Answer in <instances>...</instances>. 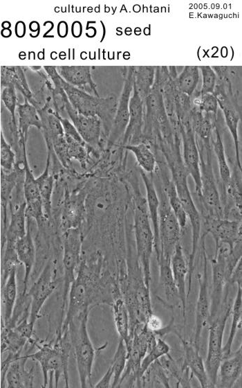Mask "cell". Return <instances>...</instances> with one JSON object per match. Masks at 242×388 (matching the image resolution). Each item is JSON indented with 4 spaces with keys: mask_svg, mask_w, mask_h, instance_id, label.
Instances as JSON below:
<instances>
[{
    "mask_svg": "<svg viewBox=\"0 0 242 388\" xmlns=\"http://www.w3.org/2000/svg\"><path fill=\"white\" fill-rule=\"evenodd\" d=\"M102 256L97 253L90 259L81 260L75 280L68 296L65 314L59 331L67 330L68 326L82 314L90 312L100 303H112L120 294L111 277L101 275Z\"/></svg>",
    "mask_w": 242,
    "mask_h": 388,
    "instance_id": "1",
    "label": "cell"
},
{
    "mask_svg": "<svg viewBox=\"0 0 242 388\" xmlns=\"http://www.w3.org/2000/svg\"><path fill=\"white\" fill-rule=\"evenodd\" d=\"M35 346L37 350L27 354L28 359L36 361L40 366L43 374V387H58L61 376H63L65 387H69L68 360L72 347L68 330L57 331L55 338L48 342L39 340Z\"/></svg>",
    "mask_w": 242,
    "mask_h": 388,
    "instance_id": "2",
    "label": "cell"
},
{
    "mask_svg": "<svg viewBox=\"0 0 242 388\" xmlns=\"http://www.w3.org/2000/svg\"><path fill=\"white\" fill-rule=\"evenodd\" d=\"M133 189V231L138 261L140 264L143 282L149 292L151 258L154 249V236L148 214L146 198L142 195L136 175L128 179Z\"/></svg>",
    "mask_w": 242,
    "mask_h": 388,
    "instance_id": "3",
    "label": "cell"
},
{
    "mask_svg": "<svg viewBox=\"0 0 242 388\" xmlns=\"http://www.w3.org/2000/svg\"><path fill=\"white\" fill-rule=\"evenodd\" d=\"M89 312L82 314L70 323L68 331L77 365L80 386L82 388L92 387L91 376L95 357V349L88 332Z\"/></svg>",
    "mask_w": 242,
    "mask_h": 388,
    "instance_id": "4",
    "label": "cell"
},
{
    "mask_svg": "<svg viewBox=\"0 0 242 388\" xmlns=\"http://www.w3.org/2000/svg\"><path fill=\"white\" fill-rule=\"evenodd\" d=\"M200 157L201 195L197 200L199 203L201 217L208 218H223V210L221 194L212 166V147L197 145Z\"/></svg>",
    "mask_w": 242,
    "mask_h": 388,
    "instance_id": "5",
    "label": "cell"
},
{
    "mask_svg": "<svg viewBox=\"0 0 242 388\" xmlns=\"http://www.w3.org/2000/svg\"><path fill=\"white\" fill-rule=\"evenodd\" d=\"M153 182L159 197L158 231L160 252L158 258L160 257L171 258L176 245L180 242L182 229L169 204L163 188L155 179H153Z\"/></svg>",
    "mask_w": 242,
    "mask_h": 388,
    "instance_id": "6",
    "label": "cell"
},
{
    "mask_svg": "<svg viewBox=\"0 0 242 388\" xmlns=\"http://www.w3.org/2000/svg\"><path fill=\"white\" fill-rule=\"evenodd\" d=\"M171 179L182 203L192 229L190 256L194 257L198 252L201 237L202 221L201 214L189 189L188 173L183 165H176L169 169Z\"/></svg>",
    "mask_w": 242,
    "mask_h": 388,
    "instance_id": "7",
    "label": "cell"
},
{
    "mask_svg": "<svg viewBox=\"0 0 242 388\" xmlns=\"http://www.w3.org/2000/svg\"><path fill=\"white\" fill-rule=\"evenodd\" d=\"M63 238V292L62 299V316L63 320L67 306L71 285L75 279L81 261L83 233L80 228L68 229L64 232Z\"/></svg>",
    "mask_w": 242,
    "mask_h": 388,
    "instance_id": "8",
    "label": "cell"
},
{
    "mask_svg": "<svg viewBox=\"0 0 242 388\" xmlns=\"http://www.w3.org/2000/svg\"><path fill=\"white\" fill-rule=\"evenodd\" d=\"M222 311L210 321L205 366L210 381L215 387L219 365L223 359V341L225 325L231 315V304H223Z\"/></svg>",
    "mask_w": 242,
    "mask_h": 388,
    "instance_id": "9",
    "label": "cell"
},
{
    "mask_svg": "<svg viewBox=\"0 0 242 388\" xmlns=\"http://www.w3.org/2000/svg\"><path fill=\"white\" fill-rule=\"evenodd\" d=\"M230 249L225 245H221L215 248V252L212 259V292L210 297V321L214 319L222 309L226 301L227 291L225 290L229 286L230 278L227 270L226 258ZM210 323V322H209Z\"/></svg>",
    "mask_w": 242,
    "mask_h": 388,
    "instance_id": "10",
    "label": "cell"
},
{
    "mask_svg": "<svg viewBox=\"0 0 242 388\" xmlns=\"http://www.w3.org/2000/svg\"><path fill=\"white\" fill-rule=\"evenodd\" d=\"M55 266L53 260H48L36 281L27 290L26 294L30 299L29 321L34 326L44 304L56 289L57 279Z\"/></svg>",
    "mask_w": 242,
    "mask_h": 388,
    "instance_id": "11",
    "label": "cell"
},
{
    "mask_svg": "<svg viewBox=\"0 0 242 388\" xmlns=\"http://www.w3.org/2000/svg\"><path fill=\"white\" fill-rule=\"evenodd\" d=\"M205 236H202L200 240V247L201 249L203 261V269L202 274H197L198 294L195 308V324L193 341L194 346L198 350H200L202 332L210 322V297L208 288L207 258L205 245Z\"/></svg>",
    "mask_w": 242,
    "mask_h": 388,
    "instance_id": "12",
    "label": "cell"
},
{
    "mask_svg": "<svg viewBox=\"0 0 242 388\" xmlns=\"http://www.w3.org/2000/svg\"><path fill=\"white\" fill-rule=\"evenodd\" d=\"M178 127L183 145V162L184 167L194 182L197 197L201 195L200 157L195 134L190 121V112L182 120L178 121Z\"/></svg>",
    "mask_w": 242,
    "mask_h": 388,
    "instance_id": "13",
    "label": "cell"
},
{
    "mask_svg": "<svg viewBox=\"0 0 242 388\" xmlns=\"http://www.w3.org/2000/svg\"><path fill=\"white\" fill-rule=\"evenodd\" d=\"M133 67L127 69L124 86L118 100L115 115L107 137L106 150L121 146V141L129 122V104L133 90Z\"/></svg>",
    "mask_w": 242,
    "mask_h": 388,
    "instance_id": "14",
    "label": "cell"
},
{
    "mask_svg": "<svg viewBox=\"0 0 242 388\" xmlns=\"http://www.w3.org/2000/svg\"><path fill=\"white\" fill-rule=\"evenodd\" d=\"M66 112L83 141L94 150H102L104 144L106 143V139L100 118L97 116L79 114L71 103L66 106Z\"/></svg>",
    "mask_w": 242,
    "mask_h": 388,
    "instance_id": "15",
    "label": "cell"
},
{
    "mask_svg": "<svg viewBox=\"0 0 242 388\" xmlns=\"http://www.w3.org/2000/svg\"><path fill=\"white\" fill-rule=\"evenodd\" d=\"M205 233L210 234L214 240L215 248L225 245L230 251L242 240L241 220L228 218H208L203 220Z\"/></svg>",
    "mask_w": 242,
    "mask_h": 388,
    "instance_id": "16",
    "label": "cell"
},
{
    "mask_svg": "<svg viewBox=\"0 0 242 388\" xmlns=\"http://www.w3.org/2000/svg\"><path fill=\"white\" fill-rule=\"evenodd\" d=\"M129 114L128 125L121 141L122 147L145 142L143 134L144 103L133 89L129 100Z\"/></svg>",
    "mask_w": 242,
    "mask_h": 388,
    "instance_id": "17",
    "label": "cell"
},
{
    "mask_svg": "<svg viewBox=\"0 0 242 388\" xmlns=\"http://www.w3.org/2000/svg\"><path fill=\"white\" fill-rule=\"evenodd\" d=\"M174 333L178 336L183 346V367L187 369L192 375L199 382L201 387H213L205 366V362L193 342L187 340L176 330Z\"/></svg>",
    "mask_w": 242,
    "mask_h": 388,
    "instance_id": "18",
    "label": "cell"
},
{
    "mask_svg": "<svg viewBox=\"0 0 242 388\" xmlns=\"http://www.w3.org/2000/svg\"><path fill=\"white\" fill-rule=\"evenodd\" d=\"M31 219L26 218V233L16 242V253L17 258L24 267L23 279V290L21 293L25 294L28 288L29 281L32 268L37 256V250L32 236Z\"/></svg>",
    "mask_w": 242,
    "mask_h": 388,
    "instance_id": "19",
    "label": "cell"
},
{
    "mask_svg": "<svg viewBox=\"0 0 242 388\" xmlns=\"http://www.w3.org/2000/svg\"><path fill=\"white\" fill-rule=\"evenodd\" d=\"M170 265L174 283L178 291L179 301L182 307L184 322L186 321L187 301L188 299L186 280L188 274V265L181 242H179L171 256Z\"/></svg>",
    "mask_w": 242,
    "mask_h": 388,
    "instance_id": "20",
    "label": "cell"
},
{
    "mask_svg": "<svg viewBox=\"0 0 242 388\" xmlns=\"http://www.w3.org/2000/svg\"><path fill=\"white\" fill-rule=\"evenodd\" d=\"M58 75L71 85L94 96L99 97L96 85L93 80L91 67H55Z\"/></svg>",
    "mask_w": 242,
    "mask_h": 388,
    "instance_id": "21",
    "label": "cell"
},
{
    "mask_svg": "<svg viewBox=\"0 0 242 388\" xmlns=\"http://www.w3.org/2000/svg\"><path fill=\"white\" fill-rule=\"evenodd\" d=\"M85 200L84 188L74 191L66 195L62 215L64 231L71 228H80L85 211Z\"/></svg>",
    "mask_w": 242,
    "mask_h": 388,
    "instance_id": "22",
    "label": "cell"
},
{
    "mask_svg": "<svg viewBox=\"0 0 242 388\" xmlns=\"http://www.w3.org/2000/svg\"><path fill=\"white\" fill-rule=\"evenodd\" d=\"M28 358L23 354L9 365L1 386L7 387L28 388L32 387L35 379L34 367L26 369Z\"/></svg>",
    "mask_w": 242,
    "mask_h": 388,
    "instance_id": "23",
    "label": "cell"
},
{
    "mask_svg": "<svg viewBox=\"0 0 242 388\" xmlns=\"http://www.w3.org/2000/svg\"><path fill=\"white\" fill-rule=\"evenodd\" d=\"M242 346L222 360L217 373L215 387L231 388L241 376Z\"/></svg>",
    "mask_w": 242,
    "mask_h": 388,
    "instance_id": "24",
    "label": "cell"
},
{
    "mask_svg": "<svg viewBox=\"0 0 242 388\" xmlns=\"http://www.w3.org/2000/svg\"><path fill=\"white\" fill-rule=\"evenodd\" d=\"M139 173L144 183L146 191V202L149 217L154 236V249L156 259L159 257V197L151 174L149 176L139 168Z\"/></svg>",
    "mask_w": 242,
    "mask_h": 388,
    "instance_id": "25",
    "label": "cell"
},
{
    "mask_svg": "<svg viewBox=\"0 0 242 388\" xmlns=\"http://www.w3.org/2000/svg\"><path fill=\"white\" fill-rule=\"evenodd\" d=\"M8 221L4 238L1 240V249L4 247L15 248L17 241L26 233V203L24 201L14 210Z\"/></svg>",
    "mask_w": 242,
    "mask_h": 388,
    "instance_id": "26",
    "label": "cell"
},
{
    "mask_svg": "<svg viewBox=\"0 0 242 388\" xmlns=\"http://www.w3.org/2000/svg\"><path fill=\"white\" fill-rule=\"evenodd\" d=\"M17 299V268L12 270L6 281L1 285V326L10 321Z\"/></svg>",
    "mask_w": 242,
    "mask_h": 388,
    "instance_id": "27",
    "label": "cell"
},
{
    "mask_svg": "<svg viewBox=\"0 0 242 388\" xmlns=\"http://www.w3.org/2000/svg\"><path fill=\"white\" fill-rule=\"evenodd\" d=\"M54 175L50 172V155L48 152L46 164L44 170L36 180L38 184L41 200L44 217L46 221L52 216V197L54 188Z\"/></svg>",
    "mask_w": 242,
    "mask_h": 388,
    "instance_id": "28",
    "label": "cell"
},
{
    "mask_svg": "<svg viewBox=\"0 0 242 388\" xmlns=\"http://www.w3.org/2000/svg\"><path fill=\"white\" fill-rule=\"evenodd\" d=\"M28 344V339L15 328L1 326V355H23Z\"/></svg>",
    "mask_w": 242,
    "mask_h": 388,
    "instance_id": "29",
    "label": "cell"
},
{
    "mask_svg": "<svg viewBox=\"0 0 242 388\" xmlns=\"http://www.w3.org/2000/svg\"><path fill=\"white\" fill-rule=\"evenodd\" d=\"M111 306L113 310V321L118 334L120 339L122 340L127 346L130 341L131 321L125 300L119 295L113 299Z\"/></svg>",
    "mask_w": 242,
    "mask_h": 388,
    "instance_id": "30",
    "label": "cell"
},
{
    "mask_svg": "<svg viewBox=\"0 0 242 388\" xmlns=\"http://www.w3.org/2000/svg\"><path fill=\"white\" fill-rule=\"evenodd\" d=\"M211 143L212 149L214 151L217 159L218 173L221 180L220 183L222 188V194H221V199L224 194L226 186L230 179L231 170L226 159L222 136L217 124L214 129Z\"/></svg>",
    "mask_w": 242,
    "mask_h": 388,
    "instance_id": "31",
    "label": "cell"
},
{
    "mask_svg": "<svg viewBox=\"0 0 242 388\" xmlns=\"http://www.w3.org/2000/svg\"><path fill=\"white\" fill-rule=\"evenodd\" d=\"M24 104H17V130L19 138L27 141L29 128L34 126L41 130V122L37 109L27 99L24 98Z\"/></svg>",
    "mask_w": 242,
    "mask_h": 388,
    "instance_id": "32",
    "label": "cell"
},
{
    "mask_svg": "<svg viewBox=\"0 0 242 388\" xmlns=\"http://www.w3.org/2000/svg\"><path fill=\"white\" fill-rule=\"evenodd\" d=\"M157 261L159 268V283L164 292L167 303L172 304L179 301L178 291L171 269L170 258L160 257Z\"/></svg>",
    "mask_w": 242,
    "mask_h": 388,
    "instance_id": "33",
    "label": "cell"
},
{
    "mask_svg": "<svg viewBox=\"0 0 242 388\" xmlns=\"http://www.w3.org/2000/svg\"><path fill=\"white\" fill-rule=\"evenodd\" d=\"M232 322L226 343L223 346V359L232 353V347L237 332L241 328L242 290L237 286V291L231 308Z\"/></svg>",
    "mask_w": 242,
    "mask_h": 388,
    "instance_id": "34",
    "label": "cell"
},
{
    "mask_svg": "<svg viewBox=\"0 0 242 388\" xmlns=\"http://www.w3.org/2000/svg\"><path fill=\"white\" fill-rule=\"evenodd\" d=\"M122 148L133 154L140 169L149 175L154 173L157 162L156 156L149 144L142 142L138 144L127 145Z\"/></svg>",
    "mask_w": 242,
    "mask_h": 388,
    "instance_id": "35",
    "label": "cell"
},
{
    "mask_svg": "<svg viewBox=\"0 0 242 388\" xmlns=\"http://www.w3.org/2000/svg\"><path fill=\"white\" fill-rule=\"evenodd\" d=\"M156 74L154 67H133V89L145 103L153 87Z\"/></svg>",
    "mask_w": 242,
    "mask_h": 388,
    "instance_id": "36",
    "label": "cell"
},
{
    "mask_svg": "<svg viewBox=\"0 0 242 388\" xmlns=\"http://www.w3.org/2000/svg\"><path fill=\"white\" fill-rule=\"evenodd\" d=\"M170 346L162 337L157 336L140 362L138 372V383L147 370L157 360L169 353Z\"/></svg>",
    "mask_w": 242,
    "mask_h": 388,
    "instance_id": "37",
    "label": "cell"
},
{
    "mask_svg": "<svg viewBox=\"0 0 242 388\" xmlns=\"http://www.w3.org/2000/svg\"><path fill=\"white\" fill-rule=\"evenodd\" d=\"M198 67L186 66L175 79L176 89L180 93L191 97L197 89L200 80Z\"/></svg>",
    "mask_w": 242,
    "mask_h": 388,
    "instance_id": "38",
    "label": "cell"
},
{
    "mask_svg": "<svg viewBox=\"0 0 242 388\" xmlns=\"http://www.w3.org/2000/svg\"><path fill=\"white\" fill-rule=\"evenodd\" d=\"M127 361V349L124 342L120 339L110 367L113 371L111 387H118Z\"/></svg>",
    "mask_w": 242,
    "mask_h": 388,
    "instance_id": "39",
    "label": "cell"
},
{
    "mask_svg": "<svg viewBox=\"0 0 242 388\" xmlns=\"http://www.w3.org/2000/svg\"><path fill=\"white\" fill-rule=\"evenodd\" d=\"M16 164V154L12 146L6 141L3 132L0 130V166L1 171L9 173Z\"/></svg>",
    "mask_w": 242,
    "mask_h": 388,
    "instance_id": "40",
    "label": "cell"
},
{
    "mask_svg": "<svg viewBox=\"0 0 242 388\" xmlns=\"http://www.w3.org/2000/svg\"><path fill=\"white\" fill-rule=\"evenodd\" d=\"M191 105L205 113L216 114L218 103L213 94L194 95L190 97Z\"/></svg>",
    "mask_w": 242,
    "mask_h": 388,
    "instance_id": "41",
    "label": "cell"
},
{
    "mask_svg": "<svg viewBox=\"0 0 242 388\" xmlns=\"http://www.w3.org/2000/svg\"><path fill=\"white\" fill-rule=\"evenodd\" d=\"M1 98L10 114V127H17L15 114L16 106L17 104L15 87L9 86L4 87L1 92Z\"/></svg>",
    "mask_w": 242,
    "mask_h": 388,
    "instance_id": "42",
    "label": "cell"
},
{
    "mask_svg": "<svg viewBox=\"0 0 242 388\" xmlns=\"http://www.w3.org/2000/svg\"><path fill=\"white\" fill-rule=\"evenodd\" d=\"M198 68L202 74L201 87L200 91H198V93L194 94L192 96L213 94L217 80L215 72L212 68L209 66H203Z\"/></svg>",
    "mask_w": 242,
    "mask_h": 388,
    "instance_id": "43",
    "label": "cell"
},
{
    "mask_svg": "<svg viewBox=\"0 0 242 388\" xmlns=\"http://www.w3.org/2000/svg\"><path fill=\"white\" fill-rule=\"evenodd\" d=\"M145 326L156 335L162 337L161 334L165 327L163 326L162 321L157 315H153L152 312L150 313L146 318Z\"/></svg>",
    "mask_w": 242,
    "mask_h": 388,
    "instance_id": "44",
    "label": "cell"
},
{
    "mask_svg": "<svg viewBox=\"0 0 242 388\" xmlns=\"http://www.w3.org/2000/svg\"><path fill=\"white\" fill-rule=\"evenodd\" d=\"M59 119L62 124L64 133L65 135L68 136L75 141L82 143H86L80 135L79 134L78 132L77 131L76 128L75 127L74 125L68 118H64L59 116Z\"/></svg>",
    "mask_w": 242,
    "mask_h": 388,
    "instance_id": "45",
    "label": "cell"
},
{
    "mask_svg": "<svg viewBox=\"0 0 242 388\" xmlns=\"http://www.w3.org/2000/svg\"><path fill=\"white\" fill-rule=\"evenodd\" d=\"M228 284L241 286L242 285V264L241 260L239 261L235 267L234 268L228 280Z\"/></svg>",
    "mask_w": 242,
    "mask_h": 388,
    "instance_id": "46",
    "label": "cell"
},
{
    "mask_svg": "<svg viewBox=\"0 0 242 388\" xmlns=\"http://www.w3.org/2000/svg\"><path fill=\"white\" fill-rule=\"evenodd\" d=\"M113 380V371L110 366L109 367L106 371L102 376V377L96 382L94 387H111Z\"/></svg>",
    "mask_w": 242,
    "mask_h": 388,
    "instance_id": "47",
    "label": "cell"
},
{
    "mask_svg": "<svg viewBox=\"0 0 242 388\" xmlns=\"http://www.w3.org/2000/svg\"><path fill=\"white\" fill-rule=\"evenodd\" d=\"M71 32L73 37L78 38L81 36L82 32V24L79 21H74L71 24Z\"/></svg>",
    "mask_w": 242,
    "mask_h": 388,
    "instance_id": "48",
    "label": "cell"
},
{
    "mask_svg": "<svg viewBox=\"0 0 242 388\" xmlns=\"http://www.w3.org/2000/svg\"><path fill=\"white\" fill-rule=\"evenodd\" d=\"M57 35L61 38H64L68 33V26L65 21H60L57 24Z\"/></svg>",
    "mask_w": 242,
    "mask_h": 388,
    "instance_id": "49",
    "label": "cell"
},
{
    "mask_svg": "<svg viewBox=\"0 0 242 388\" xmlns=\"http://www.w3.org/2000/svg\"><path fill=\"white\" fill-rule=\"evenodd\" d=\"M15 35L17 37L21 38L26 34V24L22 21H18L15 24Z\"/></svg>",
    "mask_w": 242,
    "mask_h": 388,
    "instance_id": "50",
    "label": "cell"
},
{
    "mask_svg": "<svg viewBox=\"0 0 242 388\" xmlns=\"http://www.w3.org/2000/svg\"><path fill=\"white\" fill-rule=\"evenodd\" d=\"M29 28L30 31H32V33H37V34L39 35L40 28H39V24L37 21H31L30 24H29Z\"/></svg>",
    "mask_w": 242,
    "mask_h": 388,
    "instance_id": "51",
    "label": "cell"
},
{
    "mask_svg": "<svg viewBox=\"0 0 242 388\" xmlns=\"http://www.w3.org/2000/svg\"><path fill=\"white\" fill-rule=\"evenodd\" d=\"M1 34L3 37H9L12 35V31L10 28H3L1 31Z\"/></svg>",
    "mask_w": 242,
    "mask_h": 388,
    "instance_id": "52",
    "label": "cell"
},
{
    "mask_svg": "<svg viewBox=\"0 0 242 388\" xmlns=\"http://www.w3.org/2000/svg\"><path fill=\"white\" fill-rule=\"evenodd\" d=\"M3 28H10L11 26V24L10 21H5L1 24Z\"/></svg>",
    "mask_w": 242,
    "mask_h": 388,
    "instance_id": "53",
    "label": "cell"
},
{
    "mask_svg": "<svg viewBox=\"0 0 242 388\" xmlns=\"http://www.w3.org/2000/svg\"><path fill=\"white\" fill-rule=\"evenodd\" d=\"M1 261H0V297H1ZM0 308H1V306H0ZM0 323H1V315H0Z\"/></svg>",
    "mask_w": 242,
    "mask_h": 388,
    "instance_id": "54",
    "label": "cell"
}]
</instances>
